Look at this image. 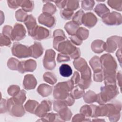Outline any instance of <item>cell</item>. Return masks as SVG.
Masks as SVG:
<instances>
[{
  "instance_id": "6da1fadb",
  "label": "cell",
  "mask_w": 122,
  "mask_h": 122,
  "mask_svg": "<svg viewBox=\"0 0 122 122\" xmlns=\"http://www.w3.org/2000/svg\"><path fill=\"white\" fill-rule=\"evenodd\" d=\"M119 94V90L116 84L105 85L101 88L100 93L97 94V101L102 105L114 98Z\"/></svg>"
},
{
  "instance_id": "7a4b0ae2",
  "label": "cell",
  "mask_w": 122,
  "mask_h": 122,
  "mask_svg": "<svg viewBox=\"0 0 122 122\" xmlns=\"http://www.w3.org/2000/svg\"><path fill=\"white\" fill-rule=\"evenodd\" d=\"M74 87L71 80L57 83L54 87L53 96L56 100H63L70 94L69 92Z\"/></svg>"
},
{
  "instance_id": "3957f363",
  "label": "cell",
  "mask_w": 122,
  "mask_h": 122,
  "mask_svg": "<svg viewBox=\"0 0 122 122\" xmlns=\"http://www.w3.org/2000/svg\"><path fill=\"white\" fill-rule=\"evenodd\" d=\"M104 75L116 74L117 64L114 58L109 53L104 54L100 58Z\"/></svg>"
},
{
  "instance_id": "277c9868",
  "label": "cell",
  "mask_w": 122,
  "mask_h": 122,
  "mask_svg": "<svg viewBox=\"0 0 122 122\" xmlns=\"http://www.w3.org/2000/svg\"><path fill=\"white\" fill-rule=\"evenodd\" d=\"M11 52L13 56L19 58H28L31 55L30 47L19 42L14 43L11 48Z\"/></svg>"
},
{
  "instance_id": "5b68a950",
  "label": "cell",
  "mask_w": 122,
  "mask_h": 122,
  "mask_svg": "<svg viewBox=\"0 0 122 122\" xmlns=\"http://www.w3.org/2000/svg\"><path fill=\"white\" fill-rule=\"evenodd\" d=\"M7 109L11 115L15 117H21L25 113L22 104L16 103L12 98L7 100Z\"/></svg>"
},
{
  "instance_id": "8992f818",
  "label": "cell",
  "mask_w": 122,
  "mask_h": 122,
  "mask_svg": "<svg viewBox=\"0 0 122 122\" xmlns=\"http://www.w3.org/2000/svg\"><path fill=\"white\" fill-rule=\"evenodd\" d=\"M102 21L107 25H119L122 22V15L116 11L109 12L102 18Z\"/></svg>"
},
{
  "instance_id": "52a82bcc",
  "label": "cell",
  "mask_w": 122,
  "mask_h": 122,
  "mask_svg": "<svg viewBox=\"0 0 122 122\" xmlns=\"http://www.w3.org/2000/svg\"><path fill=\"white\" fill-rule=\"evenodd\" d=\"M121 37L117 36H112L107 40V41L105 42V51L109 53H112L117 48L121 49Z\"/></svg>"
},
{
  "instance_id": "ba28073f",
  "label": "cell",
  "mask_w": 122,
  "mask_h": 122,
  "mask_svg": "<svg viewBox=\"0 0 122 122\" xmlns=\"http://www.w3.org/2000/svg\"><path fill=\"white\" fill-rule=\"evenodd\" d=\"M55 52L52 49L47 50L43 60L44 67L48 70H53L56 66Z\"/></svg>"
},
{
  "instance_id": "9c48e42d",
  "label": "cell",
  "mask_w": 122,
  "mask_h": 122,
  "mask_svg": "<svg viewBox=\"0 0 122 122\" xmlns=\"http://www.w3.org/2000/svg\"><path fill=\"white\" fill-rule=\"evenodd\" d=\"M81 77L78 83V85L84 90L88 88L92 82L91 71L89 67L88 66L81 72Z\"/></svg>"
},
{
  "instance_id": "30bf717a",
  "label": "cell",
  "mask_w": 122,
  "mask_h": 122,
  "mask_svg": "<svg viewBox=\"0 0 122 122\" xmlns=\"http://www.w3.org/2000/svg\"><path fill=\"white\" fill-rule=\"evenodd\" d=\"M26 34V30L20 23L15 24L12 31V41H19L23 39Z\"/></svg>"
},
{
  "instance_id": "8fae6325",
  "label": "cell",
  "mask_w": 122,
  "mask_h": 122,
  "mask_svg": "<svg viewBox=\"0 0 122 122\" xmlns=\"http://www.w3.org/2000/svg\"><path fill=\"white\" fill-rule=\"evenodd\" d=\"M36 61L32 59L21 61L19 62L18 71L21 73H25L26 71L32 72L36 69Z\"/></svg>"
},
{
  "instance_id": "7c38bea8",
  "label": "cell",
  "mask_w": 122,
  "mask_h": 122,
  "mask_svg": "<svg viewBox=\"0 0 122 122\" xmlns=\"http://www.w3.org/2000/svg\"><path fill=\"white\" fill-rule=\"evenodd\" d=\"M51 102L48 100H43L39 104L35 114L41 118L45 116L49 111L51 110Z\"/></svg>"
},
{
  "instance_id": "4fadbf2b",
  "label": "cell",
  "mask_w": 122,
  "mask_h": 122,
  "mask_svg": "<svg viewBox=\"0 0 122 122\" xmlns=\"http://www.w3.org/2000/svg\"><path fill=\"white\" fill-rule=\"evenodd\" d=\"M39 22L48 28H52L54 27L56 24V18L54 16L42 13H41L38 18Z\"/></svg>"
},
{
  "instance_id": "5bb4252c",
  "label": "cell",
  "mask_w": 122,
  "mask_h": 122,
  "mask_svg": "<svg viewBox=\"0 0 122 122\" xmlns=\"http://www.w3.org/2000/svg\"><path fill=\"white\" fill-rule=\"evenodd\" d=\"M31 37L35 40L41 41L49 38L50 37V32L46 28L38 26Z\"/></svg>"
},
{
  "instance_id": "9a60e30c",
  "label": "cell",
  "mask_w": 122,
  "mask_h": 122,
  "mask_svg": "<svg viewBox=\"0 0 122 122\" xmlns=\"http://www.w3.org/2000/svg\"><path fill=\"white\" fill-rule=\"evenodd\" d=\"M97 22V18L92 12L85 13L82 17V24L89 28L94 27Z\"/></svg>"
},
{
  "instance_id": "2e32d148",
  "label": "cell",
  "mask_w": 122,
  "mask_h": 122,
  "mask_svg": "<svg viewBox=\"0 0 122 122\" xmlns=\"http://www.w3.org/2000/svg\"><path fill=\"white\" fill-rule=\"evenodd\" d=\"M53 36L54 38L53 40V47L55 49H56L60 43L67 40V37L63 31L60 29L55 30L53 33Z\"/></svg>"
},
{
  "instance_id": "e0dca14e",
  "label": "cell",
  "mask_w": 122,
  "mask_h": 122,
  "mask_svg": "<svg viewBox=\"0 0 122 122\" xmlns=\"http://www.w3.org/2000/svg\"><path fill=\"white\" fill-rule=\"evenodd\" d=\"M24 22L27 28L28 34L31 36L38 26L35 18L32 15H29Z\"/></svg>"
},
{
  "instance_id": "ac0fdd59",
  "label": "cell",
  "mask_w": 122,
  "mask_h": 122,
  "mask_svg": "<svg viewBox=\"0 0 122 122\" xmlns=\"http://www.w3.org/2000/svg\"><path fill=\"white\" fill-rule=\"evenodd\" d=\"M37 85V81L32 74H27L25 76L23 81V86L27 90L33 89Z\"/></svg>"
},
{
  "instance_id": "d6986e66",
  "label": "cell",
  "mask_w": 122,
  "mask_h": 122,
  "mask_svg": "<svg viewBox=\"0 0 122 122\" xmlns=\"http://www.w3.org/2000/svg\"><path fill=\"white\" fill-rule=\"evenodd\" d=\"M31 52L30 57L34 58L40 57L43 53V48L41 44L39 42H35L30 47Z\"/></svg>"
},
{
  "instance_id": "ffe728a7",
  "label": "cell",
  "mask_w": 122,
  "mask_h": 122,
  "mask_svg": "<svg viewBox=\"0 0 122 122\" xmlns=\"http://www.w3.org/2000/svg\"><path fill=\"white\" fill-rule=\"evenodd\" d=\"M92 51L96 53H101L105 51V42L100 40L94 41L91 44Z\"/></svg>"
},
{
  "instance_id": "44dd1931",
  "label": "cell",
  "mask_w": 122,
  "mask_h": 122,
  "mask_svg": "<svg viewBox=\"0 0 122 122\" xmlns=\"http://www.w3.org/2000/svg\"><path fill=\"white\" fill-rule=\"evenodd\" d=\"M52 91V87L47 84H41L37 89L38 92L43 97L49 96Z\"/></svg>"
},
{
  "instance_id": "7402d4cb",
  "label": "cell",
  "mask_w": 122,
  "mask_h": 122,
  "mask_svg": "<svg viewBox=\"0 0 122 122\" xmlns=\"http://www.w3.org/2000/svg\"><path fill=\"white\" fill-rule=\"evenodd\" d=\"M89 63L94 73L99 72L102 71V66L100 59L99 57L94 56L90 61Z\"/></svg>"
},
{
  "instance_id": "603a6c76",
  "label": "cell",
  "mask_w": 122,
  "mask_h": 122,
  "mask_svg": "<svg viewBox=\"0 0 122 122\" xmlns=\"http://www.w3.org/2000/svg\"><path fill=\"white\" fill-rule=\"evenodd\" d=\"M94 12L101 18H102L110 12V10L104 4L99 3L94 9Z\"/></svg>"
},
{
  "instance_id": "cb8c5ba5",
  "label": "cell",
  "mask_w": 122,
  "mask_h": 122,
  "mask_svg": "<svg viewBox=\"0 0 122 122\" xmlns=\"http://www.w3.org/2000/svg\"><path fill=\"white\" fill-rule=\"evenodd\" d=\"M18 5L19 6L22 8V9L25 12L31 11L34 6V2L32 0H17Z\"/></svg>"
},
{
  "instance_id": "d4e9b609",
  "label": "cell",
  "mask_w": 122,
  "mask_h": 122,
  "mask_svg": "<svg viewBox=\"0 0 122 122\" xmlns=\"http://www.w3.org/2000/svg\"><path fill=\"white\" fill-rule=\"evenodd\" d=\"M79 28V25L73 22L70 21L66 23L64 26V29L70 35L72 36L76 33V32Z\"/></svg>"
},
{
  "instance_id": "484cf974",
  "label": "cell",
  "mask_w": 122,
  "mask_h": 122,
  "mask_svg": "<svg viewBox=\"0 0 122 122\" xmlns=\"http://www.w3.org/2000/svg\"><path fill=\"white\" fill-rule=\"evenodd\" d=\"M57 112L64 121H69L72 116L71 111L67 106L61 108L57 111Z\"/></svg>"
},
{
  "instance_id": "4316f807",
  "label": "cell",
  "mask_w": 122,
  "mask_h": 122,
  "mask_svg": "<svg viewBox=\"0 0 122 122\" xmlns=\"http://www.w3.org/2000/svg\"><path fill=\"white\" fill-rule=\"evenodd\" d=\"M39 103L36 101L29 100L25 103L24 107L26 111L31 113L35 114Z\"/></svg>"
},
{
  "instance_id": "83f0119b",
  "label": "cell",
  "mask_w": 122,
  "mask_h": 122,
  "mask_svg": "<svg viewBox=\"0 0 122 122\" xmlns=\"http://www.w3.org/2000/svg\"><path fill=\"white\" fill-rule=\"evenodd\" d=\"M60 74L63 77H68L72 74V70L71 67L67 64H62L59 68Z\"/></svg>"
},
{
  "instance_id": "f1b7e54d",
  "label": "cell",
  "mask_w": 122,
  "mask_h": 122,
  "mask_svg": "<svg viewBox=\"0 0 122 122\" xmlns=\"http://www.w3.org/2000/svg\"><path fill=\"white\" fill-rule=\"evenodd\" d=\"M84 94V90L81 88L78 85L74 86L70 92V94L74 99H78L81 98Z\"/></svg>"
},
{
  "instance_id": "f546056e",
  "label": "cell",
  "mask_w": 122,
  "mask_h": 122,
  "mask_svg": "<svg viewBox=\"0 0 122 122\" xmlns=\"http://www.w3.org/2000/svg\"><path fill=\"white\" fill-rule=\"evenodd\" d=\"M73 64L75 69L80 71V72L83 71L88 66L86 61L82 58H79L74 60Z\"/></svg>"
},
{
  "instance_id": "4dcf8cb0",
  "label": "cell",
  "mask_w": 122,
  "mask_h": 122,
  "mask_svg": "<svg viewBox=\"0 0 122 122\" xmlns=\"http://www.w3.org/2000/svg\"><path fill=\"white\" fill-rule=\"evenodd\" d=\"M97 94L92 91H89L83 95V100L87 103H92L96 102Z\"/></svg>"
},
{
  "instance_id": "1f68e13d",
  "label": "cell",
  "mask_w": 122,
  "mask_h": 122,
  "mask_svg": "<svg viewBox=\"0 0 122 122\" xmlns=\"http://www.w3.org/2000/svg\"><path fill=\"white\" fill-rule=\"evenodd\" d=\"M41 121H50V122H55V121H64L60 115L57 113H47L45 116L41 118Z\"/></svg>"
},
{
  "instance_id": "d6a6232c",
  "label": "cell",
  "mask_w": 122,
  "mask_h": 122,
  "mask_svg": "<svg viewBox=\"0 0 122 122\" xmlns=\"http://www.w3.org/2000/svg\"><path fill=\"white\" fill-rule=\"evenodd\" d=\"M48 2L46 3L43 7L42 11L43 13L50 14L52 15L56 11V8L55 6L52 3H51L50 1H45Z\"/></svg>"
},
{
  "instance_id": "836d02e7",
  "label": "cell",
  "mask_w": 122,
  "mask_h": 122,
  "mask_svg": "<svg viewBox=\"0 0 122 122\" xmlns=\"http://www.w3.org/2000/svg\"><path fill=\"white\" fill-rule=\"evenodd\" d=\"M43 78L44 81L51 85L54 84L57 81V78L53 73L51 72H46L43 75Z\"/></svg>"
},
{
  "instance_id": "e575fe53",
  "label": "cell",
  "mask_w": 122,
  "mask_h": 122,
  "mask_svg": "<svg viewBox=\"0 0 122 122\" xmlns=\"http://www.w3.org/2000/svg\"><path fill=\"white\" fill-rule=\"evenodd\" d=\"M12 99L16 103L22 104L26 99V92L23 90H21L18 94L13 96Z\"/></svg>"
},
{
  "instance_id": "d590c367",
  "label": "cell",
  "mask_w": 122,
  "mask_h": 122,
  "mask_svg": "<svg viewBox=\"0 0 122 122\" xmlns=\"http://www.w3.org/2000/svg\"><path fill=\"white\" fill-rule=\"evenodd\" d=\"M76 35L82 41L86 40L89 36V30L83 27H80L77 30Z\"/></svg>"
},
{
  "instance_id": "8d00e7d4",
  "label": "cell",
  "mask_w": 122,
  "mask_h": 122,
  "mask_svg": "<svg viewBox=\"0 0 122 122\" xmlns=\"http://www.w3.org/2000/svg\"><path fill=\"white\" fill-rule=\"evenodd\" d=\"M84 14L85 13L83 10H79L72 16V21H73L79 26L81 25L82 24V17Z\"/></svg>"
},
{
  "instance_id": "74e56055",
  "label": "cell",
  "mask_w": 122,
  "mask_h": 122,
  "mask_svg": "<svg viewBox=\"0 0 122 122\" xmlns=\"http://www.w3.org/2000/svg\"><path fill=\"white\" fill-rule=\"evenodd\" d=\"M28 15L27 12L22 9H19L15 13V18L16 20L20 22H24L28 17Z\"/></svg>"
},
{
  "instance_id": "f35d334b",
  "label": "cell",
  "mask_w": 122,
  "mask_h": 122,
  "mask_svg": "<svg viewBox=\"0 0 122 122\" xmlns=\"http://www.w3.org/2000/svg\"><path fill=\"white\" fill-rule=\"evenodd\" d=\"M19 62V61L17 59L10 58L7 62V66L10 70L18 71Z\"/></svg>"
},
{
  "instance_id": "ab89813d",
  "label": "cell",
  "mask_w": 122,
  "mask_h": 122,
  "mask_svg": "<svg viewBox=\"0 0 122 122\" xmlns=\"http://www.w3.org/2000/svg\"><path fill=\"white\" fill-rule=\"evenodd\" d=\"M81 113L87 117H92V110L91 105H85L82 106L80 110Z\"/></svg>"
},
{
  "instance_id": "60d3db41",
  "label": "cell",
  "mask_w": 122,
  "mask_h": 122,
  "mask_svg": "<svg viewBox=\"0 0 122 122\" xmlns=\"http://www.w3.org/2000/svg\"><path fill=\"white\" fill-rule=\"evenodd\" d=\"M107 3L108 5L112 8L118 11H121L122 8V0H108Z\"/></svg>"
},
{
  "instance_id": "b9f144b4",
  "label": "cell",
  "mask_w": 122,
  "mask_h": 122,
  "mask_svg": "<svg viewBox=\"0 0 122 122\" xmlns=\"http://www.w3.org/2000/svg\"><path fill=\"white\" fill-rule=\"evenodd\" d=\"M79 1L78 0H67L65 9H68L72 11L75 10L79 7Z\"/></svg>"
},
{
  "instance_id": "7bdbcfd3",
  "label": "cell",
  "mask_w": 122,
  "mask_h": 122,
  "mask_svg": "<svg viewBox=\"0 0 122 122\" xmlns=\"http://www.w3.org/2000/svg\"><path fill=\"white\" fill-rule=\"evenodd\" d=\"M74 11L64 8L60 11L61 16L64 20H68L72 19L73 16Z\"/></svg>"
},
{
  "instance_id": "ee69618b",
  "label": "cell",
  "mask_w": 122,
  "mask_h": 122,
  "mask_svg": "<svg viewBox=\"0 0 122 122\" xmlns=\"http://www.w3.org/2000/svg\"><path fill=\"white\" fill-rule=\"evenodd\" d=\"M95 4L94 0H87L81 1V7L85 10H91Z\"/></svg>"
},
{
  "instance_id": "f6af8a7d",
  "label": "cell",
  "mask_w": 122,
  "mask_h": 122,
  "mask_svg": "<svg viewBox=\"0 0 122 122\" xmlns=\"http://www.w3.org/2000/svg\"><path fill=\"white\" fill-rule=\"evenodd\" d=\"M20 91V87L16 85H12L10 86L7 90L8 94L12 97L18 94Z\"/></svg>"
},
{
  "instance_id": "bcb514c9",
  "label": "cell",
  "mask_w": 122,
  "mask_h": 122,
  "mask_svg": "<svg viewBox=\"0 0 122 122\" xmlns=\"http://www.w3.org/2000/svg\"><path fill=\"white\" fill-rule=\"evenodd\" d=\"M11 39L7 36L0 34V46H10L11 43Z\"/></svg>"
},
{
  "instance_id": "7dc6e473",
  "label": "cell",
  "mask_w": 122,
  "mask_h": 122,
  "mask_svg": "<svg viewBox=\"0 0 122 122\" xmlns=\"http://www.w3.org/2000/svg\"><path fill=\"white\" fill-rule=\"evenodd\" d=\"M12 28L9 25L5 26L2 29V34L10 38L12 41Z\"/></svg>"
},
{
  "instance_id": "c3c4849f",
  "label": "cell",
  "mask_w": 122,
  "mask_h": 122,
  "mask_svg": "<svg viewBox=\"0 0 122 122\" xmlns=\"http://www.w3.org/2000/svg\"><path fill=\"white\" fill-rule=\"evenodd\" d=\"M104 75L102 71L94 73L93 80L96 82H102L104 80Z\"/></svg>"
},
{
  "instance_id": "681fc988",
  "label": "cell",
  "mask_w": 122,
  "mask_h": 122,
  "mask_svg": "<svg viewBox=\"0 0 122 122\" xmlns=\"http://www.w3.org/2000/svg\"><path fill=\"white\" fill-rule=\"evenodd\" d=\"M70 60V57L69 55L60 53L58 54L57 61L58 62H62L64 61H68Z\"/></svg>"
},
{
  "instance_id": "f907efd6",
  "label": "cell",
  "mask_w": 122,
  "mask_h": 122,
  "mask_svg": "<svg viewBox=\"0 0 122 122\" xmlns=\"http://www.w3.org/2000/svg\"><path fill=\"white\" fill-rule=\"evenodd\" d=\"M90 121L91 120L89 119H86V117L81 113L77 114L76 115H74L72 119V122H83Z\"/></svg>"
},
{
  "instance_id": "816d5d0a",
  "label": "cell",
  "mask_w": 122,
  "mask_h": 122,
  "mask_svg": "<svg viewBox=\"0 0 122 122\" xmlns=\"http://www.w3.org/2000/svg\"><path fill=\"white\" fill-rule=\"evenodd\" d=\"M70 41L73 44L76 45H80L82 44V41L80 40L76 35L71 36L69 37Z\"/></svg>"
},
{
  "instance_id": "f5cc1de1",
  "label": "cell",
  "mask_w": 122,
  "mask_h": 122,
  "mask_svg": "<svg viewBox=\"0 0 122 122\" xmlns=\"http://www.w3.org/2000/svg\"><path fill=\"white\" fill-rule=\"evenodd\" d=\"M80 80V74L78 71H75L73 74V76L71 79V82L74 85L78 84Z\"/></svg>"
},
{
  "instance_id": "db71d44e",
  "label": "cell",
  "mask_w": 122,
  "mask_h": 122,
  "mask_svg": "<svg viewBox=\"0 0 122 122\" xmlns=\"http://www.w3.org/2000/svg\"><path fill=\"white\" fill-rule=\"evenodd\" d=\"M7 111V100L2 99L0 101V113H5Z\"/></svg>"
},
{
  "instance_id": "11a10c76",
  "label": "cell",
  "mask_w": 122,
  "mask_h": 122,
  "mask_svg": "<svg viewBox=\"0 0 122 122\" xmlns=\"http://www.w3.org/2000/svg\"><path fill=\"white\" fill-rule=\"evenodd\" d=\"M62 101L65 103V104L67 106H70L74 104L75 102V99L71 96V95L70 93L66 99H65L64 100H63Z\"/></svg>"
},
{
  "instance_id": "9f6ffc18",
  "label": "cell",
  "mask_w": 122,
  "mask_h": 122,
  "mask_svg": "<svg viewBox=\"0 0 122 122\" xmlns=\"http://www.w3.org/2000/svg\"><path fill=\"white\" fill-rule=\"evenodd\" d=\"M52 1L55 2L56 5L60 9L65 8L67 3V0H56Z\"/></svg>"
},
{
  "instance_id": "6f0895ef",
  "label": "cell",
  "mask_w": 122,
  "mask_h": 122,
  "mask_svg": "<svg viewBox=\"0 0 122 122\" xmlns=\"http://www.w3.org/2000/svg\"><path fill=\"white\" fill-rule=\"evenodd\" d=\"M7 3L9 7L11 9H16L19 7L17 0H8Z\"/></svg>"
},
{
  "instance_id": "680465c9",
  "label": "cell",
  "mask_w": 122,
  "mask_h": 122,
  "mask_svg": "<svg viewBox=\"0 0 122 122\" xmlns=\"http://www.w3.org/2000/svg\"><path fill=\"white\" fill-rule=\"evenodd\" d=\"M81 56V51L79 48H76L75 51L70 56L71 59L76 60L79 58H80Z\"/></svg>"
},
{
  "instance_id": "91938a15",
  "label": "cell",
  "mask_w": 122,
  "mask_h": 122,
  "mask_svg": "<svg viewBox=\"0 0 122 122\" xmlns=\"http://www.w3.org/2000/svg\"><path fill=\"white\" fill-rule=\"evenodd\" d=\"M116 79L118 80V85L120 86V88H121V84H122V73L121 71H119L116 75Z\"/></svg>"
},
{
  "instance_id": "94428289",
  "label": "cell",
  "mask_w": 122,
  "mask_h": 122,
  "mask_svg": "<svg viewBox=\"0 0 122 122\" xmlns=\"http://www.w3.org/2000/svg\"><path fill=\"white\" fill-rule=\"evenodd\" d=\"M116 55L118 58V60L119 61L120 65L121 66V60H122V55H121V49H119V50L117 51Z\"/></svg>"
}]
</instances>
